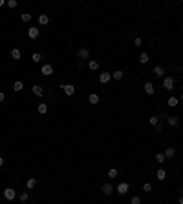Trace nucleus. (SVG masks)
<instances>
[{
	"label": "nucleus",
	"instance_id": "f257e3e1",
	"mask_svg": "<svg viewBox=\"0 0 183 204\" xmlns=\"http://www.w3.org/2000/svg\"><path fill=\"white\" fill-rule=\"evenodd\" d=\"M38 35H41V29H38L37 26H31V27L28 29V37L33 38V40H35V38H38Z\"/></svg>",
	"mask_w": 183,
	"mask_h": 204
},
{
	"label": "nucleus",
	"instance_id": "f03ea898",
	"mask_svg": "<svg viewBox=\"0 0 183 204\" xmlns=\"http://www.w3.org/2000/svg\"><path fill=\"white\" fill-rule=\"evenodd\" d=\"M15 197H17V191H15L13 188H6V190H4V199H6V201H13Z\"/></svg>",
	"mask_w": 183,
	"mask_h": 204
},
{
	"label": "nucleus",
	"instance_id": "7ed1b4c3",
	"mask_svg": "<svg viewBox=\"0 0 183 204\" xmlns=\"http://www.w3.org/2000/svg\"><path fill=\"white\" fill-rule=\"evenodd\" d=\"M61 88H62V91L66 93L68 97H72L73 93H75V86H73V84H62Z\"/></svg>",
	"mask_w": 183,
	"mask_h": 204
},
{
	"label": "nucleus",
	"instance_id": "20e7f679",
	"mask_svg": "<svg viewBox=\"0 0 183 204\" xmlns=\"http://www.w3.org/2000/svg\"><path fill=\"white\" fill-rule=\"evenodd\" d=\"M163 88L169 89V91L174 89V78H172V77H165V78H163Z\"/></svg>",
	"mask_w": 183,
	"mask_h": 204
},
{
	"label": "nucleus",
	"instance_id": "39448f33",
	"mask_svg": "<svg viewBox=\"0 0 183 204\" xmlns=\"http://www.w3.org/2000/svg\"><path fill=\"white\" fill-rule=\"evenodd\" d=\"M128 182H121V184H117V188H115V191L119 193V195H125V193H128Z\"/></svg>",
	"mask_w": 183,
	"mask_h": 204
},
{
	"label": "nucleus",
	"instance_id": "423d86ee",
	"mask_svg": "<svg viewBox=\"0 0 183 204\" xmlns=\"http://www.w3.org/2000/svg\"><path fill=\"white\" fill-rule=\"evenodd\" d=\"M41 73L44 77H49V75H53V66L51 64H44L42 66V69H41Z\"/></svg>",
	"mask_w": 183,
	"mask_h": 204
},
{
	"label": "nucleus",
	"instance_id": "0eeeda50",
	"mask_svg": "<svg viewBox=\"0 0 183 204\" xmlns=\"http://www.w3.org/2000/svg\"><path fill=\"white\" fill-rule=\"evenodd\" d=\"M110 78H112V73L105 71V73L99 75V82H101V84H108V82H110Z\"/></svg>",
	"mask_w": 183,
	"mask_h": 204
},
{
	"label": "nucleus",
	"instance_id": "6e6552de",
	"mask_svg": "<svg viewBox=\"0 0 183 204\" xmlns=\"http://www.w3.org/2000/svg\"><path fill=\"white\" fill-rule=\"evenodd\" d=\"M77 57H79V58H90V49L81 47V49L77 51Z\"/></svg>",
	"mask_w": 183,
	"mask_h": 204
},
{
	"label": "nucleus",
	"instance_id": "1a4fd4ad",
	"mask_svg": "<svg viewBox=\"0 0 183 204\" xmlns=\"http://www.w3.org/2000/svg\"><path fill=\"white\" fill-rule=\"evenodd\" d=\"M143 88H145L147 95H154V84H152V82H145V86H143Z\"/></svg>",
	"mask_w": 183,
	"mask_h": 204
},
{
	"label": "nucleus",
	"instance_id": "9d476101",
	"mask_svg": "<svg viewBox=\"0 0 183 204\" xmlns=\"http://www.w3.org/2000/svg\"><path fill=\"white\" fill-rule=\"evenodd\" d=\"M101 191L105 193V195H112V191H113V186H112V184H103Z\"/></svg>",
	"mask_w": 183,
	"mask_h": 204
},
{
	"label": "nucleus",
	"instance_id": "9b49d317",
	"mask_svg": "<svg viewBox=\"0 0 183 204\" xmlns=\"http://www.w3.org/2000/svg\"><path fill=\"white\" fill-rule=\"evenodd\" d=\"M123 77H125V73H123L121 69H117V71L112 73V78H113V80H123Z\"/></svg>",
	"mask_w": 183,
	"mask_h": 204
},
{
	"label": "nucleus",
	"instance_id": "f8f14e48",
	"mask_svg": "<svg viewBox=\"0 0 183 204\" xmlns=\"http://www.w3.org/2000/svg\"><path fill=\"white\" fill-rule=\"evenodd\" d=\"M178 122H180V118H178L176 115H170V117H169V126H170V128H176Z\"/></svg>",
	"mask_w": 183,
	"mask_h": 204
},
{
	"label": "nucleus",
	"instance_id": "ddd939ff",
	"mask_svg": "<svg viewBox=\"0 0 183 204\" xmlns=\"http://www.w3.org/2000/svg\"><path fill=\"white\" fill-rule=\"evenodd\" d=\"M163 155H165V159H172V157L176 155V150H174V148H167Z\"/></svg>",
	"mask_w": 183,
	"mask_h": 204
},
{
	"label": "nucleus",
	"instance_id": "4468645a",
	"mask_svg": "<svg viewBox=\"0 0 183 204\" xmlns=\"http://www.w3.org/2000/svg\"><path fill=\"white\" fill-rule=\"evenodd\" d=\"M167 104H169L170 108H176L178 104H180V98H178V97H170L169 100H167Z\"/></svg>",
	"mask_w": 183,
	"mask_h": 204
},
{
	"label": "nucleus",
	"instance_id": "2eb2a0df",
	"mask_svg": "<svg viewBox=\"0 0 183 204\" xmlns=\"http://www.w3.org/2000/svg\"><path fill=\"white\" fill-rule=\"evenodd\" d=\"M48 22H49V17H48V15H38V24H41V26H46Z\"/></svg>",
	"mask_w": 183,
	"mask_h": 204
},
{
	"label": "nucleus",
	"instance_id": "dca6fc26",
	"mask_svg": "<svg viewBox=\"0 0 183 204\" xmlns=\"http://www.w3.org/2000/svg\"><path fill=\"white\" fill-rule=\"evenodd\" d=\"M11 58H15V60H20V58H22L20 49H13V51H11Z\"/></svg>",
	"mask_w": 183,
	"mask_h": 204
},
{
	"label": "nucleus",
	"instance_id": "f3484780",
	"mask_svg": "<svg viewBox=\"0 0 183 204\" xmlns=\"http://www.w3.org/2000/svg\"><path fill=\"white\" fill-rule=\"evenodd\" d=\"M88 68H90V71H97V69H99V62L97 60H90V62H88Z\"/></svg>",
	"mask_w": 183,
	"mask_h": 204
},
{
	"label": "nucleus",
	"instance_id": "a211bd4d",
	"mask_svg": "<svg viewBox=\"0 0 183 204\" xmlns=\"http://www.w3.org/2000/svg\"><path fill=\"white\" fill-rule=\"evenodd\" d=\"M154 75L156 77H163V75H165V69H163L161 66H156L154 68Z\"/></svg>",
	"mask_w": 183,
	"mask_h": 204
},
{
	"label": "nucleus",
	"instance_id": "6ab92c4d",
	"mask_svg": "<svg viewBox=\"0 0 183 204\" xmlns=\"http://www.w3.org/2000/svg\"><path fill=\"white\" fill-rule=\"evenodd\" d=\"M33 93H35L37 97H42V95H44V89H42V86H33Z\"/></svg>",
	"mask_w": 183,
	"mask_h": 204
},
{
	"label": "nucleus",
	"instance_id": "aec40b11",
	"mask_svg": "<svg viewBox=\"0 0 183 204\" xmlns=\"http://www.w3.org/2000/svg\"><path fill=\"white\" fill-rule=\"evenodd\" d=\"M156 177H157V181H165V177H167L165 170H157L156 171Z\"/></svg>",
	"mask_w": 183,
	"mask_h": 204
},
{
	"label": "nucleus",
	"instance_id": "412c9836",
	"mask_svg": "<svg viewBox=\"0 0 183 204\" xmlns=\"http://www.w3.org/2000/svg\"><path fill=\"white\" fill-rule=\"evenodd\" d=\"M26 186H28V190H33V188L37 186V179H29V181L26 182Z\"/></svg>",
	"mask_w": 183,
	"mask_h": 204
},
{
	"label": "nucleus",
	"instance_id": "4be33fe9",
	"mask_svg": "<svg viewBox=\"0 0 183 204\" xmlns=\"http://www.w3.org/2000/svg\"><path fill=\"white\" fill-rule=\"evenodd\" d=\"M88 100H90L92 104H99V95H97V93H92V95L88 97Z\"/></svg>",
	"mask_w": 183,
	"mask_h": 204
},
{
	"label": "nucleus",
	"instance_id": "5701e85b",
	"mask_svg": "<svg viewBox=\"0 0 183 204\" xmlns=\"http://www.w3.org/2000/svg\"><path fill=\"white\" fill-rule=\"evenodd\" d=\"M37 111H38V113H46V111H48V104H46V102H42V104H38V108H37Z\"/></svg>",
	"mask_w": 183,
	"mask_h": 204
},
{
	"label": "nucleus",
	"instance_id": "b1692460",
	"mask_svg": "<svg viewBox=\"0 0 183 204\" xmlns=\"http://www.w3.org/2000/svg\"><path fill=\"white\" fill-rule=\"evenodd\" d=\"M148 60H150V58H148V53H141V55H139V62H141V64H147Z\"/></svg>",
	"mask_w": 183,
	"mask_h": 204
},
{
	"label": "nucleus",
	"instance_id": "393cba45",
	"mask_svg": "<svg viewBox=\"0 0 183 204\" xmlns=\"http://www.w3.org/2000/svg\"><path fill=\"white\" fill-rule=\"evenodd\" d=\"M22 88H24V84H22L20 80H17V82L13 84V89H15V91H22Z\"/></svg>",
	"mask_w": 183,
	"mask_h": 204
},
{
	"label": "nucleus",
	"instance_id": "a878e982",
	"mask_svg": "<svg viewBox=\"0 0 183 204\" xmlns=\"http://www.w3.org/2000/svg\"><path fill=\"white\" fill-rule=\"evenodd\" d=\"M117 175H119V171H117L115 168H112V170H108V177H110V179H115Z\"/></svg>",
	"mask_w": 183,
	"mask_h": 204
},
{
	"label": "nucleus",
	"instance_id": "bb28decb",
	"mask_svg": "<svg viewBox=\"0 0 183 204\" xmlns=\"http://www.w3.org/2000/svg\"><path fill=\"white\" fill-rule=\"evenodd\" d=\"M143 191L150 193V191H152V184H150V182H145V184H143Z\"/></svg>",
	"mask_w": 183,
	"mask_h": 204
},
{
	"label": "nucleus",
	"instance_id": "cd10ccee",
	"mask_svg": "<svg viewBox=\"0 0 183 204\" xmlns=\"http://www.w3.org/2000/svg\"><path fill=\"white\" fill-rule=\"evenodd\" d=\"M20 18H22V22H29V20H31V15H29V13H22Z\"/></svg>",
	"mask_w": 183,
	"mask_h": 204
},
{
	"label": "nucleus",
	"instance_id": "c85d7f7f",
	"mask_svg": "<svg viewBox=\"0 0 183 204\" xmlns=\"http://www.w3.org/2000/svg\"><path fill=\"white\" fill-rule=\"evenodd\" d=\"M157 124H159V117H150V126H157Z\"/></svg>",
	"mask_w": 183,
	"mask_h": 204
},
{
	"label": "nucleus",
	"instance_id": "c756f323",
	"mask_svg": "<svg viewBox=\"0 0 183 204\" xmlns=\"http://www.w3.org/2000/svg\"><path fill=\"white\" fill-rule=\"evenodd\" d=\"M156 162L163 164V162H165V155H163V153H157V155H156Z\"/></svg>",
	"mask_w": 183,
	"mask_h": 204
},
{
	"label": "nucleus",
	"instance_id": "7c9ffc66",
	"mask_svg": "<svg viewBox=\"0 0 183 204\" xmlns=\"http://www.w3.org/2000/svg\"><path fill=\"white\" fill-rule=\"evenodd\" d=\"M31 58H33V62H41V60H42V55H41V53H33Z\"/></svg>",
	"mask_w": 183,
	"mask_h": 204
},
{
	"label": "nucleus",
	"instance_id": "2f4dec72",
	"mask_svg": "<svg viewBox=\"0 0 183 204\" xmlns=\"http://www.w3.org/2000/svg\"><path fill=\"white\" fill-rule=\"evenodd\" d=\"M130 204H141V197H137V195L132 197V199H130Z\"/></svg>",
	"mask_w": 183,
	"mask_h": 204
},
{
	"label": "nucleus",
	"instance_id": "473e14b6",
	"mask_svg": "<svg viewBox=\"0 0 183 204\" xmlns=\"http://www.w3.org/2000/svg\"><path fill=\"white\" fill-rule=\"evenodd\" d=\"M28 197H29V195H28V191H22V193H20V201H22V202H26V201H28Z\"/></svg>",
	"mask_w": 183,
	"mask_h": 204
},
{
	"label": "nucleus",
	"instance_id": "72a5a7b5",
	"mask_svg": "<svg viewBox=\"0 0 183 204\" xmlns=\"http://www.w3.org/2000/svg\"><path fill=\"white\" fill-rule=\"evenodd\" d=\"M7 6H9V7H17V0H9Z\"/></svg>",
	"mask_w": 183,
	"mask_h": 204
},
{
	"label": "nucleus",
	"instance_id": "f704fd0d",
	"mask_svg": "<svg viewBox=\"0 0 183 204\" xmlns=\"http://www.w3.org/2000/svg\"><path fill=\"white\" fill-rule=\"evenodd\" d=\"M134 44H136V46H137V47H139V46H141V44H143V42H141V38H139V37H136V40H134Z\"/></svg>",
	"mask_w": 183,
	"mask_h": 204
},
{
	"label": "nucleus",
	"instance_id": "c9c22d12",
	"mask_svg": "<svg viewBox=\"0 0 183 204\" xmlns=\"http://www.w3.org/2000/svg\"><path fill=\"white\" fill-rule=\"evenodd\" d=\"M4 100H6V95H4V93L0 91V102H4Z\"/></svg>",
	"mask_w": 183,
	"mask_h": 204
},
{
	"label": "nucleus",
	"instance_id": "e433bc0d",
	"mask_svg": "<svg viewBox=\"0 0 183 204\" xmlns=\"http://www.w3.org/2000/svg\"><path fill=\"white\" fill-rule=\"evenodd\" d=\"M0 166H4V157L0 155Z\"/></svg>",
	"mask_w": 183,
	"mask_h": 204
},
{
	"label": "nucleus",
	"instance_id": "4c0bfd02",
	"mask_svg": "<svg viewBox=\"0 0 183 204\" xmlns=\"http://www.w3.org/2000/svg\"><path fill=\"white\" fill-rule=\"evenodd\" d=\"M4 4H6V2H4V0H0V7H2V6H4Z\"/></svg>",
	"mask_w": 183,
	"mask_h": 204
},
{
	"label": "nucleus",
	"instance_id": "58836bf2",
	"mask_svg": "<svg viewBox=\"0 0 183 204\" xmlns=\"http://www.w3.org/2000/svg\"><path fill=\"white\" fill-rule=\"evenodd\" d=\"M180 204H183V195H181V197H180Z\"/></svg>",
	"mask_w": 183,
	"mask_h": 204
},
{
	"label": "nucleus",
	"instance_id": "ea45409f",
	"mask_svg": "<svg viewBox=\"0 0 183 204\" xmlns=\"http://www.w3.org/2000/svg\"><path fill=\"white\" fill-rule=\"evenodd\" d=\"M181 195H183V188H181Z\"/></svg>",
	"mask_w": 183,
	"mask_h": 204
},
{
	"label": "nucleus",
	"instance_id": "a19ab883",
	"mask_svg": "<svg viewBox=\"0 0 183 204\" xmlns=\"http://www.w3.org/2000/svg\"><path fill=\"white\" fill-rule=\"evenodd\" d=\"M181 100H183V95H181Z\"/></svg>",
	"mask_w": 183,
	"mask_h": 204
},
{
	"label": "nucleus",
	"instance_id": "79ce46f5",
	"mask_svg": "<svg viewBox=\"0 0 183 204\" xmlns=\"http://www.w3.org/2000/svg\"><path fill=\"white\" fill-rule=\"evenodd\" d=\"M0 151H2V148H0Z\"/></svg>",
	"mask_w": 183,
	"mask_h": 204
}]
</instances>
